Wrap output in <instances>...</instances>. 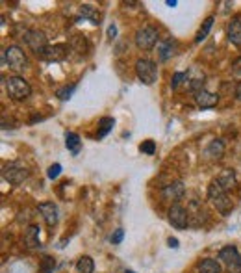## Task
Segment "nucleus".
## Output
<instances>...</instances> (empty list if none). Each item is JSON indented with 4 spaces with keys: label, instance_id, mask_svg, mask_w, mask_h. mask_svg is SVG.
<instances>
[{
    "label": "nucleus",
    "instance_id": "1",
    "mask_svg": "<svg viewBox=\"0 0 241 273\" xmlns=\"http://www.w3.org/2000/svg\"><path fill=\"white\" fill-rule=\"evenodd\" d=\"M208 199L212 201V205L215 206V210L223 216H228L232 212V208H234L232 201L228 199L227 191L223 190L221 184L217 181H212L210 186H208Z\"/></svg>",
    "mask_w": 241,
    "mask_h": 273
},
{
    "label": "nucleus",
    "instance_id": "2",
    "mask_svg": "<svg viewBox=\"0 0 241 273\" xmlns=\"http://www.w3.org/2000/svg\"><path fill=\"white\" fill-rule=\"evenodd\" d=\"M6 93L13 101H24V99L30 97L32 88L23 76H11L6 80Z\"/></svg>",
    "mask_w": 241,
    "mask_h": 273
},
{
    "label": "nucleus",
    "instance_id": "3",
    "mask_svg": "<svg viewBox=\"0 0 241 273\" xmlns=\"http://www.w3.org/2000/svg\"><path fill=\"white\" fill-rule=\"evenodd\" d=\"M219 260L223 262V266L228 269L230 273H239L241 271V255L234 245H227L219 251Z\"/></svg>",
    "mask_w": 241,
    "mask_h": 273
},
{
    "label": "nucleus",
    "instance_id": "4",
    "mask_svg": "<svg viewBox=\"0 0 241 273\" xmlns=\"http://www.w3.org/2000/svg\"><path fill=\"white\" fill-rule=\"evenodd\" d=\"M4 60L8 62L10 69H13V71H23V69L28 67V58L23 52V49L17 47V45H11V47H8L4 50Z\"/></svg>",
    "mask_w": 241,
    "mask_h": 273
},
{
    "label": "nucleus",
    "instance_id": "5",
    "mask_svg": "<svg viewBox=\"0 0 241 273\" xmlns=\"http://www.w3.org/2000/svg\"><path fill=\"white\" fill-rule=\"evenodd\" d=\"M135 73H137V78H139L141 82L150 86V84L156 82V78H158V69H156L154 62H150V60H137L135 62Z\"/></svg>",
    "mask_w": 241,
    "mask_h": 273
},
{
    "label": "nucleus",
    "instance_id": "6",
    "mask_svg": "<svg viewBox=\"0 0 241 273\" xmlns=\"http://www.w3.org/2000/svg\"><path fill=\"white\" fill-rule=\"evenodd\" d=\"M158 43V30L154 26H143L135 32V45L143 50H150Z\"/></svg>",
    "mask_w": 241,
    "mask_h": 273
},
{
    "label": "nucleus",
    "instance_id": "7",
    "mask_svg": "<svg viewBox=\"0 0 241 273\" xmlns=\"http://www.w3.org/2000/svg\"><path fill=\"white\" fill-rule=\"evenodd\" d=\"M28 175H30L28 169L23 167L21 164H15V162L4 166V169H2V177H4L10 184H21V182H24L28 179Z\"/></svg>",
    "mask_w": 241,
    "mask_h": 273
},
{
    "label": "nucleus",
    "instance_id": "8",
    "mask_svg": "<svg viewBox=\"0 0 241 273\" xmlns=\"http://www.w3.org/2000/svg\"><path fill=\"white\" fill-rule=\"evenodd\" d=\"M167 220L174 229H186L189 225V212L182 205H173L167 212Z\"/></svg>",
    "mask_w": 241,
    "mask_h": 273
},
{
    "label": "nucleus",
    "instance_id": "9",
    "mask_svg": "<svg viewBox=\"0 0 241 273\" xmlns=\"http://www.w3.org/2000/svg\"><path fill=\"white\" fill-rule=\"evenodd\" d=\"M24 43L28 45L35 54H41L48 47L47 35H45V32H41V30H28V32L24 34Z\"/></svg>",
    "mask_w": 241,
    "mask_h": 273
},
{
    "label": "nucleus",
    "instance_id": "10",
    "mask_svg": "<svg viewBox=\"0 0 241 273\" xmlns=\"http://www.w3.org/2000/svg\"><path fill=\"white\" fill-rule=\"evenodd\" d=\"M69 47L63 43H58V45H48L47 49L43 50V52L39 54L43 60H47V62H62V60H65L69 56Z\"/></svg>",
    "mask_w": 241,
    "mask_h": 273
},
{
    "label": "nucleus",
    "instance_id": "11",
    "mask_svg": "<svg viewBox=\"0 0 241 273\" xmlns=\"http://www.w3.org/2000/svg\"><path fill=\"white\" fill-rule=\"evenodd\" d=\"M37 210L41 212V216H43V220L47 221L48 227H54V225L58 223V208H56L54 203H50V201H47V203H39Z\"/></svg>",
    "mask_w": 241,
    "mask_h": 273
},
{
    "label": "nucleus",
    "instance_id": "12",
    "mask_svg": "<svg viewBox=\"0 0 241 273\" xmlns=\"http://www.w3.org/2000/svg\"><path fill=\"white\" fill-rule=\"evenodd\" d=\"M195 103H197L198 108L208 110V108H213L219 103V95L212 91H206V89H200L198 93H195Z\"/></svg>",
    "mask_w": 241,
    "mask_h": 273
},
{
    "label": "nucleus",
    "instance_id": "13",
    "mask_svg": "<svg viewBox=\"0 0 241 273\" xmlns=\"http://www.w3.org/2000/svg\"><path fill=\"white\" fill-rule=\"evenodd\" d=\"M188 89L191 93H198L200 89H204V73L203 71H198L197 67H191L188 71Z\"/></svg>",
    "mask_w": 241,
    "mask_h": 273
},
{
    "label": "nucleus",
    "instance_id": "14",
    "mask_svg": "<svg viewBox=\"0 0 241 273\" xmlns=\"http://www.w3.org/2000/svg\"><path fill=\"white\" fill-rule=\"evenodd\" d=\"M228 41L234 47H241V15H236L228 25Z\"/></svg>",
    "mask_w": 241,
    "mask_h": 273
},
{
    "label": "nucleus",
    "instance_id": "15",
    "mask_svg": "<svg viewBox=\"0 0 241 273\" xmlns=\"http://www.w3.org/2000/svg\"><path fill=\"white\" fill-rule=\"evenodd\" d=\"M186 193V188H184L182 182H173V184L165 186L164 190H162V195H164L165 199H171V201H180Z\"/></svg>",
    "mask_w": 241,
    "mask_h": 273
},
{
    "label": "nucleus",
    "instance_id": "16",
    "mask_svg": "<svg viewBox=\"0 0 241 273\" xmlns=\"http://www.w3.org/2000/svg\"><path fill=\"white\" fill-rule=\"evenodd\" d=\"M176 47H178V43H176L174 39H165L164 43H159V47H158L159 60H162V62H167L171 56H174Z\"/></svg>",
    "mask_w": 241,
    "mask_h": 273
},
{
    "label": "nucleus",
    "instance_id": "17",
    "mask_svg": "<svg viewBox=\"0 0 241 273\" xmlns=\"http://www.w3.org/2000/svg\"><path fill=\"white\" fill-rule=\"evenodd\" d=\"M78 15H80L82 19L91 21L93 25H98V23H101V13H98V10H96V8H93L91 4H82V6H80V8H78Z\"/></svg>",
    "mask_w": 241,
    "mask_h": 273
},
{
    "label": "nucleus",
    "instance_id": "18",
    "mask_svg": "<svg viewBox=\"0 0 241 273\" xmlns=\"http://www.w3.org/2000/svg\"><path fill=\"white\" fill-rule=\"evenodd\" d=\"M215 181L219 182V184H221L223 190L228 191V190H232V188L236 186V173H234L232 169H225V171L221 173V175L217 177Z\"/></svg>",
    "mask_w": 241,
    "mask_h": 273
},
{
    "label": "nucleus",
    "instance_id": "19",
    "mask_svg": "<svg viewBox=\"0 0 241 273\" xmlns=\"http://www.w3.org/2000/svg\"><path fill=\"white\" fill-rule=\"evenodd\" d=\"M24 242H26V245H28L30 249L41 247V244H39V227L37 225H30L28 229H26Z\"/></svg>",
    "mask_w": 241,
    "mask_h": 273
},
{
    "label": "nucleus",
    "instance_id": "20",
    "mask_svg": "<svg viewBox=\"0 0 241 273\" xmlns=\"http://www.w3.org/2000/svg\"><path fill=\"white\" fill-rule=\"evenodd\" d=\"M65 147H67L71 154H78L80 149H82V142H80V136L74 134V132H67L65 134Z\"/></svg>",
    "mask_w": 241,
    "mask_h": 273
},
{
    "label": "nucleus",
    "instance_id": "21",
    "mask_svg": "<svg viewBox=\"0 0 241 273\" xmlns=\"http://www.w3.org/2000/svg\"><path fill=\"white\" fill-rule=\"evenodd\" d=\"M223 152H225V143L221 140H212L210 145L206 147V156L210 158H221Z\"/></svg>",
    "mask_w": 241,
    "mask_h": 273
},
{
    "label": "nucleus",
    "instance_id": "22",
    "mask_svg": "<svg viewBox=\"0 0 241 273\" xmlns=\"http://www.w3.org/2000/svg\"><path fill=\"white\" fill-rule=\"evenodd\" d=\"M212 25H213V15H210V17H206V21L203 23L200 30H198L197 35H195V43H203L204 39L208 37V34H210V30H212Z\"/></svg>",
    "mask_w": 241,
    "mask_h": 273
},
{
    "label": "nucleus",
    "instance_id": "23",
    "mask_svg": "<svg viewBox=\"0 0 241 273\" xmlns=\"http://www.w3.org/2000/svg\"><path fill=\"white\" fill-rule=\"evenodd\" d=\"M198 271L200 273H221V266L213 259H204L198 264Z\"/></svg>",
    "mask_w": 241,
    "mask_h": 273
},
{
    "label": "nucleus",
    "instance_id": "24",
    "mask_svg": "<svg viewBox=\"0 0 241 273\" xmlns=\"http://www.w3.org/2000/svg\"><path fill=\"white\" fill-rule=\"evenodd\" d=\"M76 269H78V273H93V269H95V262H93L91 257L84 255V257L78 259Z\"/></svg>",
    "mask_w": 241,
    "mask_h": 273
},
{
    "label": "nucleus",
    "instance_id": "25",
    "mask_svg": "<svg viewBox=\"0 0 241 273\" xmlns=\"http://www.w3.org/2000/svg\"><path fill=\"white\" fill-rule=\"evenodd\" d=\"M113 125H115L113 117H102L98 121V138H106L111 132V128H113Z\"/></svg>",
    "mask_w": 241,
    "mask_h": 273
},
{
    "label": "nucleus",
    "instance_id": "26",
    "mask_svg": "<svg viewBox=\"0 0 241 273\" xmlns=\"http://www.w3.org/2000/svg\"><path fill=\"white\" fill-rule=\"evenodd\" d=\"M71 49L78 54H86L87 52V43L84 35H74V39L71 41Z\"/></svg>",
    "mask_w": 241,
    "mask_h": 273
},
{
    "label": "nucleus",
    "instance_id": "27",
    "mask_svg": "<svg viewBox=\"0 0 241 273\" xmlns=\"http://www.w3.org/2000/svg\"><path fill=\"white\" fill-rule=\"evenodd\" d=\"M74 91H76V84H69V86H63L62 89L56 91V97H58L59 101H69Z\"/></svg>",
    "mask_w": 241,
    "mask_h": 273
},
{
    "label": "nucleus",
    "instance_id": "28",
    "mask_svg": "<svg viewBox=\"0 0 241 273\" xmlns=\"http://www.w3.org/2000/svg\"><path fill=\"white\" fill-rule=\"evenodd\" d=\"M139 151L145 152V154H154V152H156V142H152V140H147V142H143L139 145Z\"/></svg>",
    "mask_w": 241,
    "mask_h": 273
},
{
    "label": "nucleus",
    "instance_id": "29",
    "mask_svg": "<svg viewBox=\"0 0 241 273\" xmlns=\"http://www.w3.org/2000/svg\"><path fill=\"white\" fill-rule=\"evenodd\" d=\"M188 80V73H174L173 80H171V88L176 89L180 86V82H186Z\"/></svg>",
    "mask_w": 241,
    "mask_h": 273
},
{
    "label": "nucleus",
    "instance_id": "30",
    "mask_svg": "<svg viewBox=\"0 0 241 273\" xmlns=\"http://www.w3.org/2000/svg\"><path fill=\"white\" fill-rule=\"evenodd\" d=\"M59 173H62V166H59V164H52V166L48 167L47 177L50 179V181H54V179H58L59 177Z\"/></svg>",
    "mask_w": 241,
    "mask_h": 273
},
{
    "label": "nucleus",
    "instance_id": "31",
    "mask_svg": "<svg viewBox=\"0 0 241 273\" xmlns=\"http://www.w3.org/2000/svg\"><path fill=\"white\" fill-rule=\"evenodd\" d=\"M232 76L241 82V58L234 60V64H232Z\"/></svg>",
    "mask_w": 241,
    "mask_h": 273
},
{
    "label": "nucleus",
    "instance_id": "32",
    "mask_svg": "<svg viewBox=\"0 0 241 273\" xmlns=\"http://www.w3.org/2000/svg\"><path fill=\"white\" fill-rule=\"evenodd\" d=\"M123 238H125V230H123V229H117L110 240H111V244H120V242H123Z\"/></svg>",
    "mask_w": 241,
    "mask_h": 273
},
{
    "label": "nucleus",
    "instance_id": "33",
    "mask_svg": "<svg viewBox=\"0 0 241 273\" xmlns=\"http://www.w3.org/2000/svg\"><path fill=\"white\" fill-rule=\"evenodd\" d=\"M115 35H117V26L115 25H110V26H108V37L113 39Z\"/></svg>",
    "mask_w": 241,
    "mask_h": 273
},
{
    "label": "nucleus",
    "instance_id": "34",
    "mask_svg": "<svg viewBox=\"0 0 241 273\" xmlns=\"http://www.w3.org/2000/svg\"><path fill=\"white\" fill-rule=\"evenodd\" d=\"M167 244H169V247L176 249V247H178V240H176V238H169V240H167Z\"/></svg>",
    "mask_w": 241,
    "mask_h": 273
},
{
    "label": "nucleus",
    "instance_id": "35",
    "mask_svg": "<svg viewBox=\"0 0 241 273\" xmlns=\"http://www.w3.org/2000/svg\"><path fill=\"white\" fill-rule=\"evenodd\" d=\"M236 97H237V101H241V82H237V86H236Z\"/></svg>",
    "mask_w": 241,
    "mask_h": 273
},
{
    "label": "nucleus",
    "instance_id": "36",
    "mask_svg": "<svg viewBox=\"0 0 241 273\" xmlns=\"http://www.w3.org/2000/svg\"><path fill=\"white\" fill-rule=\"evenodd\" d=\"M165 4H167L169 8H174V6L178 4V2H176V0H167V2H165Z\"/></svg>",
    "mask_w": 241,
    "mask_h": 273
},
{
    "label": "nucleus",
    "instance_id": "37",
    "mask_svg": "<svg viewBox=\"0 0 241 273\" xmlns=\"http://www.w3.org/2000/svg\"><path fill=\"white\" fill-rule=\"evenodd\" d=\"M125 273H134V271H132V269H126V271Z\"/></svg>",
    "mask_w": 241,
    "mask_h": 273
}]
</instances>
